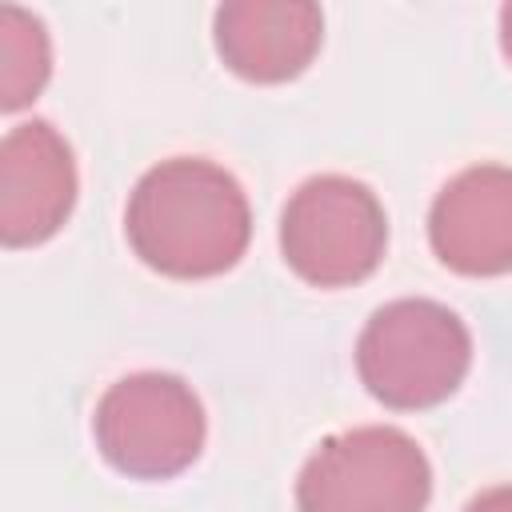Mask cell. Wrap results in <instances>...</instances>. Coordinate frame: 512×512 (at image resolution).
<instances>
[{"label": "cell", "instance_id": "obj_1", "mask_svg": "<svg viewBox=\"0 0 512 512\" xmlns=\"http://www.w3.org/2000/svg\"><path fill=\"white\" fill-rule=\"evenodd\" d=\"M124 236L152 272L204 280L244 256L252 208L228 168L204 156H172L136 180L124 208Z\"/></svg>", "mask_w": 512, "mask_h": 512}, {"label": "cell", "instance_id": "obj_2", "mask_svg": "<svg viewBox=\"0 0 512 512\" xmlns=\"http://www.w3.org/2000/svg\"><path fill=\"white\" fill-rule=\"evenodd\" d=\"M472 336L464 320L428 296H404L376 308L356 340L364 388L400 412L444 404L468 376Z\"/></svg>", "mask_w": 512, "mask_h": 512}, {"label": "cell", "instance_id": "obj_3", "mask_svg": "<svg viewBox=\"0 0 512 512\" xmlns=\"http://www.w3.org/2000/svg\"><path fill=\"white\" fill-rule=\"evenodd\" d=\"M428 496L432 464L392 424H364L320 440L296 476V512H424Z\"/></svg>", "mask_w": 512, "mask_h": 512}, {"label": "cell", "instance_id": "obj_4", "mask_svg": "<svg viewBox=\"0 0 512 512\" xmlns=\"http://www.w3.org/2000/svg\"><path fill=\"white\" fill-rule=\"evenodd\" d=\"M388 248L380 196L352 176L324 172L304 180L280 212V252L288 268L316 288L360 284Z\"/></svg>", "mask_w": 512, "mask_h": 512}, {"label": "cell", "instance_id": "obj_5", "mask_svg": "<svg viewBox=\"0 0 512 512\" xmlns=\"http://www.w3.org/2000/svg\"><path fill=\"white\" fill-rule=\"evenodd\" d=\"M204 404L172 372L120 376L92 412L100 456L132 480H168L204 448Z\"/></svg>", "mask_w": 512, "mask_h": 512}, {"label": "cell", "instance_id": "obj_6", "mask_svg": "<svg viewBox=\"0 0 512 512\" xmlns=\"http://www.w3.org/2000/svg\"><path fill=\"white\" fill-rule=\"evenodd\" d=\"M76 160L48 120H24L0 140V240L32 248L56 236L76 204Z\"/></svg>", "mask_w": 512, "mask_h": 512}, {"label": "cell", "instance_id": "obj_7", "mask_svg": "<svg viewBox=\"0 0 512 512\" xmlns=\"http://www.w3.org/2000/svg\"><path fill=\"white\" fill-rule=\"evenodd\" d=\"M428 240L460 276L512 272V168L476 164L456 172L432 200Z\"/></svg>", "mask_w": 512, "mask_h": 512}, {"label": "cell", "instance_id": "obj_8", "mask_svg": "<svg viewBox=\"0 0 512 512\" xmlns=\"http://www.w3.org/2000/svg\"><path fill=\"white\" fill-rule=\"evenodd\" d=\"M212 40L228 72L252 84L300 76L324 40V12L308 0H232L212 16Z\"/></svg>", "mask_w": 512, "mask_h": 512}, {"label": "cell", "instance_id": "obj_9", "mask_svg": "<svg viewBox=\"0 0 512 512\" xmlns=\"http://www.w3.org/2000/svg\"><path fill=\"white\" fill-rule=\"evenodd\" d=\"M52 72V48L40 16L4 4L0 8V108L16 112L40 96Z\"/></svg>", "mask_w": 512, "mask_h": 512}, {"label": "cell", "instance_id": "obj_10", "mask_svg": "<svg viewBox=\"0 0 512 512\" xmlns=\"http://www.w3.org/2000/svg\"><path fill=\"white\" fill-rule=\"evenodd\" d=\"M464 512H512V484H500V488L480 492Z\"/></svg>", "mask_w": 512, "mask_h": 512}, {"label": "cell", "instance_id": "obj_11", "mask_svg": "<svg viewBox=\"0 0 512 512\" xmlns=\"http://www.w3.org/2000/svg\"><path fill=\"white\" fill-rule=\"evenodd\" d=\"M500 48H504V56L512 64V4L500 8Z\"/></svg>", "mask_w": 512, "mask_h": 512}]
</instances>
